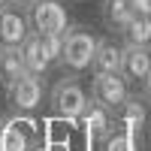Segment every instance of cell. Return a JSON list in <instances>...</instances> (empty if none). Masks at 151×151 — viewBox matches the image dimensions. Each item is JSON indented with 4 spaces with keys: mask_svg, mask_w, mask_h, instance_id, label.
Listing matches in <instances>:
<instances>
[{
    "mask_svg": "<svg viewBox=\"0 0 151 151\" xmlns=\"http://www.w3.org/2000/svg\"><path fill=\"white\" fill-rule=\"evenodd\" d=\"M100 42V36L85 27V24H70L64 30V55H60V70L70 76H82L91 70L94 48Z\"/></svg>",
    "mask_w": 151,
    "mask_h": 151,
    "instance_id": "cell-1",
    "label": "cell"
},
{
    "mask_svg": "<svg viewBox=\"0 0 151 151\" xmlns=\"http://www.w3.org/2000/svg\"><path fill=\"white\" fill-rule=\"evenodd\" d=\"M27 12V21H30V30L33 33H64L70 27V15H67V6L64 0H33L30 6H24Z\"/></svg>",
    "mask_w": 151,
    "mask_h": 151,
    "instance_id": "cell-2",
    "label": "cell"
},
{
    "mask_svg": "<svg viewBox=\"0 0 151 151\" xmlns=\"http://www.w3.org/2000/svg\"><path fill=\"white\" fill-rule=\"evenodd\" d=\"M88 91L85 85L79 82V76H67V79H60L55 88H52V97H48V103L52 109L58 112L60 118H79L82 109L88 106Z\"/></svg>",
    "mask_w": 151,
    "mask_h": 151,
    "instance_id": "cell-3",
    "label": "cell"
},
{
    "mask_svg": "<svg viewBox=\"0 0 151 151\" xmlns=\"http://www.w3.org/2000/svg\"><path fill=\"white\" fill-rule=\"evenodd\" d=\"M45 100V85L40 76H21L9 88V109L12 115H33Z\"/></svg>",
    "mask_w": 151,
    "mask_h": 151,
    "instance_id": "cell-4",
    "label": "cell"
},
{
    "mask_svg": "<svg viewBox=\"0 0 151 151\" xmlns=\"http://www.w3.org/2000/svg\"><path fill=\"white\" fill-rule=\"evenodd\" d=\"M127 94H130V85L124 82L121 73H97L91 79V94H88V97L115 112L124 100H127Z\"/></svg>",
    "mask_w": 151,
    "mask_h": 151,
    "instance_id": "cell-5",
    "label": "cell"
},
{
    "mask_svg": "<svg viewBox=\"0 0 151 151\" xmlns=\"http://www.w3.org/2000/svg\"><path fill=\"white\" fill-rule=\"evenodd\" d=\"M121 76L130 88H142L151 76V45H124Z\"/></svg>",
    "mask_w": 151,
    "mask_h": 151,
    "instance_id": "cell-6",
    "label": "cell"
},
{
    "mask_svg": "<svg viewBox=\"0 0 151 151\" xmlns=\"http://www.w3.org/2000/svg\"><path fill=\"white\" fill-rule=\"evenodd\" d=\"M33 30L27 21V12L18 3H6L0 9V45H21Z\"/></svg>",
    "mask_w": 151,
    "mask_h": 151,
    "instance_id": "cell-7",
    "label": "cell"
},
{
    "mask_svg": "<svg viewBox=\"0 0 151 151\" xmlns=\"http://www.w3.org/2000/svg\"><path fill=\"white\" fill-rule=\"evenodd\" d=\"M33 145H36V133L24 121V115L0 121V151H33Z\"/></svg>",
    "mask_w": 151,
    "mask_h": 151,
    "instance_id": "cell-8",
    "label": "cell"
},
{
    "mask_svg": "<svg viewBox=\"0 0 151 151\" xmlns=\"http://www.w3.org/2000/svg\"><path fill=\"white\" fill-rule=\"evenodd\" d=\"M82 124H85V133L91 136V139H103V136L115 127V112L106 109L103 103H97V100H88V106L82 109Z\"/></svg>",
    "mask_w": 151,
    "mask_h": 151,
    "instance_id": "cell-9",
    "label": "cell"
},
{
    "mask_svg": "<svg viewBox=\"0 0 151 151\" xmlns=\"http://www.w3.org/2000/svg\"><path fill=\"white\" fill-rule=\"evenodd\" d=\"M121 55L124 45L115 40H100L94 48V60H91V73H121Z\"/></svg>",
    "mask_w": 151,
    "mask_h": 151,
    "instance_id": "cell-10",
    "label": "cell"
},
{
    "mask_svg": "<svg viewBox=\"0 0 151 151\" xmlns=\"http://www.w3.org/2000/svg\"><path fill=\"white\" fill-rule=\"evenodd\" d=\"M21 76H27L24 58H21V45H0V85L9 91Z\"/></svg>",
    "mask_w": 151,
    "mask_h": 151,
    "instance_id": "cell-11",
    "label": "cell"
},
{
    "mask_svg": "<svg viewBox=\"0 0 151 151\" xmlns=\"http://www.w3.org/2000/svg\"><path fill=\"white\" fill-rule=\"evenodd\" d=\"M21 58H24V70H27V76H42L52 70V64H48V58L42 52V42H40V36L30 33L27 40L21 42Z\"/></svg>",
    "mask_w": 151,
    "mask_h": 151,
    "instance_id": "cell-12",
    "label": "cell"
},
{
    "mask_svg": "<svg viewBox=\"0 0 151 151\" xmlns=\"http://www.w3.org/2000/svg\"><path fill=\"white\" fill-rule=\"evenodd\" d=\"M115 115H118L121 124H127L130 130H139L148 121V100L142 94H127V100L115 109Z\"/></svg>",
    "mask_w": 151,
    "mask_h": 151,
    "instance_id": "cell-13",
    "label": "cell"
},
{
    "mask_svg": "<svg viewBox=\"0 0 151 151\" xmlns=\"http://www.w3.org/2000/svg\"><path fill=\"white\" fill-rule=\"evenodd\" d=\"M124 45H151V15H139L133 12L130 21L121 27Z\"/></svg>",
    "mask_w": 151,
    "mask_h": 151,
    "instance_id": "cell-14",
    "label": "cell"
},
{
    "mask_svg": "<svg viewBox=\"0 0 151 151\" xmlns=\"http://www.w3.org/2000/svg\"><path fill=\"white\" fill-rule=\"evenodd\" d=\"M100 12H103L106 27H109V30H115V33H121V27H124V24L130 21V15H133V9H130L127 0H103Z\"/></svg>",
    "mask_w": 151,
    "mask_h": 151,
    "instance_id": "cell-15",
    "label": "cell"
},
{
    "mask_svg": "<svg viewBox=\"0 0 151 151\" xmlns=\"http://www.w3.org/2000/svg\"><path fill=\"white\" fill-rule=\"evenodd\" d=\"M103 151H136L130 130H115V127H112L103 136Z\"/></svg>",
    "mask_w": 151,
    "mask_h": 151,
    "instance_id": "cell-16",
    "label": "cell"
},
{
    "mask_svg": "<svg viewBox=\"0 0 151 151\" xmlns=\"http://www.w3.org/2000/svg\"><path fill=\"white\" fill-rule=\"evenodd\" d=\"M40 36V33H36ZM40 42H42V52L48 58V64L52 67H60V55H64V33H45L40 36Z\"/></svg>",
    "mask_w": 151,
    "mask_h": 151,
    "instance_id": "cell-17",
    "label": "cell"
},
{
    "mask_svg": "<svg viewBox=\"0 0 151 151\" xmlns=\"http://www.w3.org/2000/svg\"><path fill=\"white\" fill-rule=\"evenodd\" d=\"M133 12H139V15H151V0H127Z\"/></svg>",
    "mask_w": 151,
    "mask_h": 151,
    "instance_id": "cell-18",
    "label": "cell"
},
{
    "mask_svg": "<svg viewBox=\"0 0 151 151\" xmlns=\"http://www.w3.org/2000/svg\"><path fill=\"white\" fill-rule=\"evenodd\" d=\"M142 97L148 100V106H151V76H148V82L142 85Z\"/></svg>",
    "mask_w": 151,
    "mask_h": 151,
    "instance_id": "cell-19",
    "label": "cell"
},
{
    "mask_svg": "<svg viewBox=\"0 0 151 151\" xmlns=\"http://www.w3.org/2000/svg\"><path fill=\"white\" fill-rule=\"evenodd\" d=\"M33 151H52V148H48V145H40V142H36V145H33Z\"/></svg>",
    "mask_w": 151,
    "mask_h": 151,
    "instance_id": "cell-20",
    "label": "cell"
},
{
    "mask_svg": "<svg viewBox=\"0 0 151 151\" xmlns=\"http://www.w3.org/2000/svg\"><path fill=\"white\" fill-rule=\"evenodd\" d=\"M12 3H18V6H30L33 0H12Z\"/></svg>",
    "mask_w": 151,
    "mask_h": 151,
    "instance_id": "cell-21",
    "label": "cell"
},
{
    "mask_svg": "<svg viewBox=\"0 0 151 151\" xmlns=\"http://www.w3.org/2000/svg\"><path fill=\"white\" fill-rule=\"evenodd\" d=\"M6 3H12V0H0V9H3V6H6Z\"/></svg>",
    "mask_w": 151,
    "mask_h": 151,
    "instance_id": "cell-22",
    "label": "cell"
}]
</instances>
